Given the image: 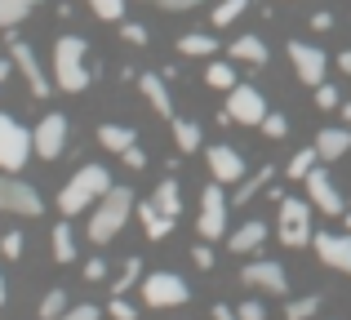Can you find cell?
Instances as JSON below:
<instances>
[{
  "mask_svg": "<svg viewBox=\"0 0 351 320\" xmlns=\"http://www.w3.org/2000/svg\"><path fill=\"white\" fill-rule=\"evenodd\" d=\"M156 5H160L165 14H182V9H196L200 0H156Z\"/></svg>",
  "mask_w": 351,
  "mask_h": 320,
  "instance_id": "cell-45",
  "label": "cell"
},
{
  "mask_svg": "<svg viewBox=\"0 0 351 320\" xmlns=\"http://www.w3.org/2000/svg\"><path fill=\"white\" fill-rule=\"evenodd\" d=\"M311 27H316V32H329V27H334V18H329V14H316V18H311Z\"/></svg>",
  "mask_w": 351,
  "mask_h": 320,
  "instance_id": "cell-47",
  "label": "cell"
},
{
  "mask_svg": "<svg viewBox=\"0 0 351 320\" xmlns=\"http://www.w3.org/2000/svg\"><path fill=\"white\" fill-rule=\"evenodd\" d=\"M271 178H276V169H271V164H263V169H258L254 178H245V182H240V191H236V205H249V200H254V196H258V191H263Z\"/></svg>",
  "mask_w": 351,
  "mask_h": 320,
  "instance_id": "cell-27",
  "label": "cell"
},
{
  "mask_svg": "<svg viewBox=\"0 0 351 320\" xmlns=\"http://www.w3.org/2000/svg\"><path fill=\"white\" fill-rule=\"evenodd\" d=\"M316 160H320V156H316V143H311V147H302V151H293V160H289V178H298V182H302L311 169H316Z\"/></svg>",
  "mask_w": 351,
  "mask_h": 320,
  "instance_id": "cell-30",
  "label": "cell"
},
{
  "mask_svg": "<svg viewBox=\"0 0 351 320\" xmlns=\"http://www.w3.org/2000/svg\"><path fill=\"white\" fill-rule=\"evenodd\" d=\"M191 258H196V267H200V271L214 267V249H209V241H200L196 249H191Z\"/></svg>",
  "mask_w": 351,
  "mask_h": 320,
  "instance_id": "cell-40",
  "label": "cell"
},
{
  "mask_svg": "<svg viewBox=\"0 0 351 320\" xmlns=\"http://www.w3.org/2000/svg\"><path fill=\"white\" fill-rule=\"evenodd\" d=\"M173 143H178V151H196L200 147V125L196 121H173Z\"/></svg>",
  "mask_w": 351,
  "mask_h": 320,
  "instance_id": "cell-28",
  "label": "cell"
},
{
  "mask_svg": "<svg viewBox=\"0 0 351 320\" xmlns=\"http://www.w3.org/2000/svg\"><path fill=\"white\" fill-rule=\"evenodd\" d=\"M98 143H103L107 151H116V156H120V151H129V147L138 143V134L125 130V125H98Z\"/></svg>",
  "mask_w": 351,
  "mask_h": 320,
  "instance_id": "cell-23",
  "label": "cell"
},
{
  "mask_svg": "<svg viewBox=\"0 0 351 320\" xmlns=\"http://www.w3.org/2000/svg\"><path fill=\"white\" fill-rule=\"evenodd\" d=\"M338 112H343V116H347V125H351V103H347V107H338Z\"/></svg>",
  "mask_w": 351,
  "mask_h": 320,
  "instance_id": "cell-51",
  "label": "cell"
},
{
  "mask_svg": "<svg viewBox=\"0 0 351 320\" xmlns=\"http://www.w3.org/2000/svg\"><path fill=\"white\" fill-rule=\"evenodd\" d=\"M232 58H236V62H254V67H263V62H267L263 36H236V40H232Z\"/></svg>",
  "mask_w": 351,
  "mask_h": 320,
  "instance_id": "cell-21",
  "label": "cell"
},
{
  "mask_svg": "<svg viewBox=\"0 0 351 320\" xmlns=\"http://www.w3.org/2000/svg\"><path fill=\"white\" fill-rule=\"evenodd\" d=\"M258 130H263L267 138H285V134H289V121H285L280 112H267V116H263V125H258Z\"/></svg>",
  "mask_w": 351,
  "mask_h": 320,
  "instance_id": "cell-36",
  "label": "cell"
},
{
  "mask_svg": "<svg viewBox=\"0 0 351 320\" xmlns=\"http://www.w3.org/2000/svg\"><path fill=\"white\" fill-rule=\"evenodd\" d=\"M32 151H36L32 147V134H27L14 116H0V169H5V173H18Z\"/></svg>",
  "mask_w": 351,
  "mask_h": 320,
  "instance_id": "cell-6",
  "label": "cell"
},
{
  "mask_svg": "<svg viewBox=\"0 0 351 320\" xmlns=\"http://www.w3.org/2000/svg\"><path fill=\"white\" fill-rule=\"evenodd\" d=\"M9 58H14V67L23 71V80H27V89H32L36 98H49V80H45V71H40V62H36V53H32V45H23V40H14L9 45Z\"/></svg>",
  "mask_w": 351,
  "mask_h": 320,
  "instance_id": "cell-16",
  "label": "cell"
},
{
  "mask_svg": "<svg viewBox=\"0 0 351 320\" xmlns=\"http://www.w3.org/2000/svg\"><path fill=\"white\" fill-rule=\"evenodd\" d=\"M36 9V0H0V32H9V27H18L27 14Z\"/></svg>",
  "mask_w": 351,
  "mask_h": 320,
  "instance_id": "cell-26",
  "label": "cell"
},
{
  "mask_svg": "<svg viewBox=\"0 0 351 320\" xmlns=\"http://www.w3.org/2000/svg\"><path fill=\"white\" fill-rule=\"evenodd\" d=\"M0 80H9V62L5 58H0Z\"/></svg>",
  "mask_w": 351,
  "mask_h": 320,
  "instance_id": "cell-50",
  "label": "cell"
},
{
  "mask_svg": "<svg viewBox=\"0 0 351 320\" xmlns=\"http://www.w3.org/2000/svg\"><path fill=\"white\" fill-rule=\"evenodd\" d=\"M343 218H347V232H351V214H343Z\"/></svg>",
  "mask_w": 351,
  "mask_h": 320,
  "instance_id": "cell-53",
  "label": "cell"
},
{
  "mask_svg": "<svg viewBox=\"0 0 351 320\" xmlns=\"http://www.w3.org/2000/svg\"><path fill=\"white\" fill-rule=\"evenodd\" d=\"M0 254H5V258H18V254H23V232H5L0 236Z\"/></svg>",
  "mask_w": 351,
  "mask_h": 320,
  "instance_id": "cell-38",
  "label": "cell"
},
{
  "mask_svg": "<svg viewBox=\"0 0 351 320\" xmlns=\"http://www.w3.org/2000/svg\"><path fill=\"white\" fill-rule=\"evenodd\" d=\"M143 298H147V307H182L191 298V285L178 271H152L143 280Z\"/></svg>",
  "mask_w": 351,
  "mask_h": 320,
  "instance_id": "cell-7",
  "label": "cell"
},
{
  "mask_svg": "<svg viewBox=\"0 0 351 320\" xmlns=\"http://www.w3.org/2000/svg\"><path fill=\"white\" fill-rule=\"evenodd\" d=\"M338 67H343L347 76H351V49H343V53H338Z\"/></svg>",
  "mask_w": 351,
  "mask_h": 320,
  "instance_id": "cell-49",
  "label": "cell"
},
{
  "mask_svg": "<svg viewBox=\"0 0 351 320\" xmlns=\"http://www.w3.org/2000/svg\"><path fill=\"white\" fill-rule=\"evenodd\" d=\"M316 107H325V112H338V107H343V98H338V89L329 85V80L316 85Z\"/></svg>",
  "mask_w": 351,
  "mask_h": 320,
  "instance_id": "cell-37",
  "label": "cell"
},
{
  "mask_svg": "<svg viewBox=\"0 0 351 320\" xmlns=\"http://www.w3.org/2000/svg\"><path fill=\"white\" fill-rule=\"evenodd\" d=\"M240 280H245V285H254V289H263V294H276V298L289 294V271H285L280 262H271V258H254V262H245Z\"/></svg>",
  "mask_w": 351,
  "mask_h": 320,
  "instance_id": "cell-11",
  "label": "cell"
},
{
  "mask_svg": "<svg viewBox=\"0 0 351 320\" xmlns=\"http://www.w3.org/2000/svg\"><path fill=\"white\" fill-rule=\"evenodd\" d=\"M107 187H112V173H107L103 164H80V169L67 178V187L58 191V209L67 218L71 214H85L89 205H98V200H103Z\"/></svg>",
  "mask_w": 351,
  "mask_h": 320,
  "instance_id": "cell-2",
  "label": "cell"
},
{
  "mask_svg": "<svg viewBox=\"0 0 351 320\" xmlns=\"http://www.w3.org/2000/svg\"><path fill=\"white\" fill-rule=\"evenodd\" d=\"M302 182H307V200H311V209H316V214H325V218H343L347 214L343 191L334 187V178H329L325 169H311Z\"/></svg>",
  "mask_w": 351,
  "mask_h": 320,
  "instance_id": "cell-9",
  "label": "cell"
},
{
  "mask_svg": "<svg viewBox=\"0 0 351 320\" xmlns=\"http://www.w3.org/2000/svg\"><path fill=\"white\" fill-rule=\"evenodd\" d=\"M85 40L80 36H58V45H53V85L62 89V94H80V89H89V67H85Z\"/></svg>",
  "mask_w": 351,
  "mask_h": 320,
  "instance_id": "cell-3",
  "label": "cell"
},
{
  "mask_svg": "<svg viewBox=\"0 0 351 320\" xmlns=\"http://www.w3.org/2000/svg\"><path fill=\"white\" fill-rule=\"evenodd\" d=\"M276 236H280L285 249H302L311 245V200H293L280 196V214H276Z\"/></svg>",
  "mask_w": 351,
  "mask_h": 320,
  "instance_id": "cell-4",
  "label": "cell"
},
{
  "mask_svg": "<svg viewBox=\"0 0 351 320\" xmlns=\"http://www.w3.org/2000/svg\"><path fill=\"white\" fill-rule=\"evenodd\" d=\"M0 214H23L36 218L40 214V191L23 178H0Z\"/></svg>",
  "mask_w": 351,
  "mask_h": 320,
  "instance_id": "cell-12",
  "label": "cell"
},
{
  "mask_svg": "<svg viewBox=\"0 0 351 320\" xmlns=\"http://www.w3.org/2000/svg\"><path fill=\"white\" fill-rule=\"evenodd\" d=\"M289 62H293V71H298V80L311 85V89H316L329 71L325 49H316V45H307V40H289Z\"/></svg>",
  "mask_w": 351,
  "mask_h": 320,
  "instance_id": "cell-13",
  "label": "cell"
},
{
  "mask_svg": "<svg viewBox=\"0 0 351 320\" xmlns=\"http://www.w3.org/2000/svg\"><path fill=\"white\" fill-rule=\"evenodd\" d=\"M134 214H138V223H143L147 241H165V236L173 232V218L160 214V209H156V200H143V205H134Z\"/></svg>",
  "mask_w": 351,
  "mask_h": 320,
  "instance_id": "cell-18",
  "label": "cell"
},
{
  "mask_svg": "<svg viewBox=\"0 0 351 320\" xmlns=\"http://www.w3.org/2000/svg\"><path fill=\"white\" fill-rule=\"evenodd\" d=\"M120 36H125L129 45H147V27H138V23H125V27H120Z\"/></svg>",
  "mask_w": 351,
  "mask_h": 320,
  "instance_id": "cell-42",
  "label": "cell"
},
{
  "mask_svg": "<svg viewBox=\"0 0 351 320\" xmlns=\"http://www.w3.org/2000/svg\"><path fill=\"white\" fill-rule=\"evenodd\" d=\"M138 89H143V98L152 103L156 116H169L173 121V98H169V80L160 76V71H143L138 76Z\"/></svg>",
  "mask_w": 351,
  "mask_h": 320,
  "instance_id": "cell-17",
  "label": "cell"
},
{
  "mask_svg": "<svg viewBox=\"0 0 351 320\" xmlns=\"http://www.w3.org/2000/svg\"><path fill=\"white\" fill-rule=\"evenodd\" d=\"M245 9H249V0H223V5L214 9V27H232Z\"/></svg>",
  "mask_w": 351,
  "mask_h": 320,
  "instance_id": "cell-33",
  "label": "cell"
},
{
  "mask_svg": "<svg viewBox=\"0 0 351 320\" xmlns=\"http://www.w3.org/2000/svg\"><path fill=\"white\" fill-rule=\"evenodd\" d=\"M156 209H160V214H169L173 223H178V214H182V191H178V178H165L160 187H156Z\"/></svg>",
  "mask_w": 351,
  "mask_h": 320,
  "instance_id": "cell-22",
  "label": "cell"
},
{
  "mask_svg": "<svg viewBox=\"0 0 351 320\" xmlns=\"http://www.w3.org/2000/svg\"><path fill=\"white\" fill-rule=\"evenodd\" d=\"M347 151H351V130H338V125H334V130L316 134V156L320 160H343Z\"/></svg>",
  "mask_w": 351,
  "mask_h": 320,
  "instance_id": "cell-19",
  "label": "cell"
},
{
  "mask_svg": "<svg viewBox=\"0 0 351 320\" xmlns=\"http://www.w3.org/2000/svg\"><path fill=\"white\" fill-rule=\"evenodd\" d=\"M138 280H143V262H138V258H129V262H125V271H120V276H116L112 294H125V289H134Z\"/></svg>",
  "mask_w": 351,
  "mask_h": 320,
  "instance_id": "cell-34",
  "label": "cell"
},
{
  "mask_svg": "<svg viewBox=\"0 0 351 320\" xmlns=\"http://www.w3.org/2000/svg\"><path fill=\"white\" fill-rule=\"evenodd\" d=\"M98 316H103V312H98L94 303H80V307H67L58 320H98Z\"/></svg>",
  "mask_w": 351,
  "mask_h": 320,
  "instance_id": "cell-39",
  "label": "cell"
},
{
  "mask_svg": "<svg viewBox=\"0 0 351 320\" xmlns=\"http://www.w3.org/2000/svg\"><path fill=\"white\" fill-rule=\"evenodd\" d=\"M236 71H232V62H209L205 67V85H214V89H232L236 85Z\"/></svg>",
  "mask_w": 351,
  "mask_h": 320,
  "instance_id": "cell-29",
  "label": "cell"
},
{
  "mask_svg": "<svg viewBox=\"0 0 351 320\" xmlns=\"http://www.w3.org/2000/svg\"><path fill=\"white\" fill-rule=\"evenodd\" d=\"M67 116H58V112H49L40 125L32 130V147H36V156L40 160H58L62 151H67Z\"/></svg>",
  "mask_w": 351,
  "mask_h": 320,
  "instance_id": "cell-8",
  "label": "cell"
},
{
  "mask_svg": "<svg viewBox=\"0 0 351 320\" xmlns=\"http://www.w3.org/2000/svg\"><path fill=\"white\" fill-rule=\"evenodd\" d=\"M205 160H209V173H214V182H240L245 178V156H240L236 147H227V143H214V147L205 151Z\"/></svg>",
  "mask_w": 351,
  "mask_h": 320,
  "instance_id": "cell-15",
  "label": "cell"
},
{
  "mask_svg": "<svg viewBox=\"0 0 351 320\" xmlns=\"http://www.w3.org/2000/svg\"><path fill=\"white\" fill-rule=\"evenodd\" d=\"M263 241H267V223H245L240 232L227 236L232 254H254V249H263Z\"/></svg>",
  "mask_w": 351,
  "mask_h": 320,
  "instance_id": "cell-20",
  "label": "cell"
},
{
  "mask_svg": "<svg viewBox=\"0 0 351 320\" xmlns=\"http://www.w3.org/2000/svg\"><path fill=\"white\" fill-rule=\"evenodd\" d=\"M89 9H94L103 23H120V18H125V0H89Z\"/></svg>",
  "mask_w": 351,
  "mask_h": 320,
  "instance_id": "cell-35",
  "label": "cell"
},
{
  "mask_svg": "<svg viewBox=\"0 0 351 320\" xmlns=\"http://www.w3.org/2000/svg\"><path fill=\"white\" fill-rule=\"evenodd\" d=\"M107 312H112L116 320H138V312H134V307L125 303V294H116V298H112V307H107Z\"/></svg>",
  "mask_w": 351,
  "mask_h": 320,
  "instance_id": "cell-41",
  "label": "cell"
},
{
  "mask_svg": "<svg viewBox=\"0 0 351 320\" xmlns=\"http://www.w3.org/2000/svg\"><path fill=\"white\" fill-rule=\"evenodd\" d=\"M227 191L223 182H209L200 191V214H196V227H200V241H223L227 236Z\"/></svg>",
  "mask_w": 351,
  "mask_h": 320,
  "instance_id": "cell-5",
  "label": "cell"
},
{
  "mask_svg": "<svg viewBox=\"0 0 351 320\" xmlns=\"http://www.w3.org/2000/svg\"><path fill=\"white\" fill-rule=\"evenodd\" d=\"M120 156H125V164H129V169H143V164H147V151L138 147V143H134L129 151H120Z\"/></svg>",
  "mask_w": 351,
  "mask_h": 320,
  "instance_id": "cell-44",
  "label": "cell"
},
{
  "mask_svg": "<svg viewBox=\"0 0 351 320\" xmlns=\"http://www.w3.org/2000/svg\"><path fill=\"white\" fill-rule=\"evenodd\" d=\"M178 49L191 53V58H209V53L218 49V40H214V36H205V32H187V36H178Z\"/></svg>",
  "mask_w": 351,
  "mask_h": 320,
  "instance_id": "cell-25",
  "label": "cell"
},
{
  "mask_svg": "<svg viewBox=\"0 0 351 320\" xmlns=\"http://www.w3.org/2000/svg\"><path fill=\"white\" fill-rule=\"evenodd\" d=\"M311 245H316V258L325 262V267L347 271V276H351V236H338V232H316V236H311Z\"/></svg>",
  "mask_w": 351,
  "mask_h": 320,
  "instance_id": "cell-14",
  "label": "cell"
},
{
  "mask_svg": "<svg viewBox=\"0 0 351 320\" xmlns=\"http://www.w3.org/2000/svg\"><path fill=\"white\" fill-rule=\"evenodd\" d=\"M134 191L129 187H107L103 200L94 205V214H89V241L94 245H107L120 236V227L129 223V214H134Z\"/></svg>",
  "mask_w": 351,
  "mask_h": 320,
  "instance_id": "cell-1",
  "label": "cell"
},
{
  "mask_svg": "<svg viewBox=\"0 0 351 320\" xmlns=\"http://www.w3.org/2000/svg\"><path fill=\"white\" fill-rule=\"evenodd\" d=\"M53 258H58V262H71V258H76V232H71L67 218L53 227Z\"/></svg>",
  "mask_w": 351,
  "mask_h": 320,
  "instance_id": "cell-24",
  "label": "cell"
},
{
  "mask_svg": "<svg viewBox=\"0 0 351 320\" xmlns=\"http://www.w3.org/2000/svg\"><path fill=\"white\" fill-rule=\"evenodd\" d=\"M214 320H240V316L232 312V307H223V303H218V307H214Z\"/></svg>",
  "mask_w": 351,
  "mask_h": 320,
  "instance_id": "cell-48",
  "label": "cell"
},
{
  "mask_svg": "<svg viewBox=\"0 0 351 320\" xmlns=\"http://www.w3.org/2000/svg\"><path fill=\"white\" fill-rule=\"evenodd\" d=\"M103 276H107V262L103 258H89L85 262V280H103Z\"/></svg>",
  "mask_w": 351,
  "mask_h": 320,
  "instance_id": "cell-46",
  "label": "cell"
},
{
  "mask_svg": "<svg viewBox=\"0 0 351 320\" xmlns=\"http://www.w3.org/2000/svg\"><path fill=\"white\" fill-rule=\"evenodd\" d=\"M316 312H320V298L307 294V298H293V303L285 307V320H307V316H316Z\"/></svg>",
  "mask_w": 351,
  "mask_h": 320,
  "instance_id": "cell-32",
  "label": "cell"
},
{
  "mask_svg": "<svg viewBox=\"0 0 351 320\" xmlns=\"http://www.w3.org/2000/svg\"><path fill=\"white\" fill-rule=\"evenodd\" d=\"M0 307H5V276H0Z\"/></svg>",
  "mask_w": 351,
  "mask_h": 320,
  "instance_id": "cell-52",
  "label": "cell"
},
{
  "mask_svg": "<svg viewBox=\"0 0 351 320\" xmlns=\"http://www.w3.org/2000/svg\"><path fill=\"white\" fill-rule=\"evenodd\" d=\"M236 316H240V320H267L263 303H240V307H236Z\"/></svg>",
  "mask_w": 351,
  "mask_h": 320,
  "instance_id": "cell-43",
  "label": "cell"
},
{
  "mask_svg": "<svg viewBox=\"0 0 351 320\" xmlns=\"http://www.w3.org/2000/svg\"><path fill=\"white\" fill-rule=\"evenodd\" d=\"M62 312H67V294H62V289H49V294L40 298V320H58Z\"/></svg>",
  "mask_w": 351,
  "mask_h": 320,
  "instance_id": "cell-31",
  "label": "cell"
},
{
  "mask_svg": "<svg viewBox=\"0 0 351 320\" xmlns=\"http://www.w3.org/2000/svg\"><path fill=\"white\" fill-rule=\"evenodd\" d=\"M267 116V98L258 94L254 85H236L227 89V121H240V125H263Z\"/></svg>",
  "mask_w": 351,
  "mask_h": 320,
  "instance_id": "cell-10",
  "label": "cell"
}]
</instances>
